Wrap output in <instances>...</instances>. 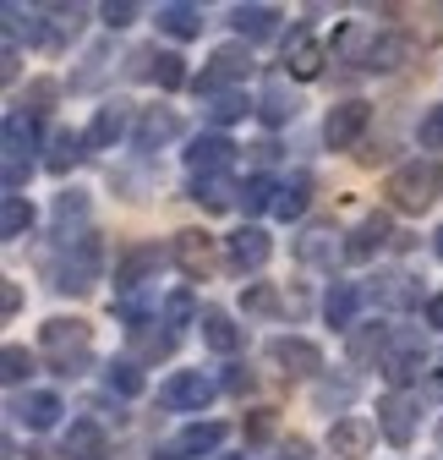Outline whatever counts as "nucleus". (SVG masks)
Listing matches in <instances>:
<instances>
[{
    "label": "nucleus",
    "instance_id": "obj_51",
    "mask_svg": "<svg viewBox=\"0 0 443 460\" xmlns=\"http://www.w3.org/2000/svg\"><path fill=\"white\" fill-rule=\"evenodd\" d=\"M225 389H230V394H252V373H247V367H230V373H225Z\"/></svg>",
    "mask_w": 443,
    "mask_h": 460
},
{
    "label": "nucleus",
    "instance_id": "obj_11",
    "mask_svg": "<svg viewBox=\"0 0 443 460\" xmlns=\"http://www.w3.org/2000/svg\"><path fill=\"white\" fill-rule=\"evenodd\" d=\"M268 362L280 367L285 378H312L323 367V351H317L307 334H274L268 340Z\"/></svg>",
    "mask_w": 443,
    "mask_h": 460
},
{
    "label": "nucleus",
    "instance_id": "obj_1",
    "mask_svg": "<svg viewBox=\"0 0 443 460\" xmlns=\"http://www.w3.org/2000/svg\"><path fill=\"white\" fill-rule=\"evenodd\" d=\"M33 121L22 110L6 115V132H0V187H6V198H22L28 176H33Z\"/></svg>",
    "mask_w": 443,
    "mask_h": 460
},
{
    "label": "nucleus",
    "instance_id": "obj_2",
    "mask_svg": "<svg viewBox=\"0 0 443 460\" xmlns=\"http://www.w3.org/2000/svg\"><path fill=\"white\" fill-rule=\"evenodd\" d=\"M99 263H104L99 236H93V230H77V236L66 242V258H61V269H55L49 285H55L61 296H88L93 279H99Z\"/></svg>",
    "mask_w": 443,
    "mask_h": 460
},
{
    "label": "nucleus",
    "instance_id": "obj_33",
    "mask_svg": "<svg viewBox=\"0 0 443 460\" xmlns=\"http://www.w3.org/2000/svg\"><path fill=\"white\" fill-rule=\"evenodd\" d=\"M109 72H116V49H109V44H93V49L83 55V66L72 72V93H93Z\"/></svg>",
    "mask_w": 443,
    "mask_h": 460
},
{
    "label": "nucleus",
    "instance_id": "obj_5",
    "mask_svg": "<svg viewBox=\"0 0 443 460\" xmlns=\"http://www.w3.org/2000/svg\"><path fill=\"white\" fill-rule=\"evenodd\" d=\"M378 373H383V384H389V389H411L427 373V340L416 329H400L389 340V351L378 357Z\"/></svg>",
    "mask_w": 443,
    "mask_h": 460
},
{
    "label": "nucleus",
    "instance_id": "obj_54",
    "mask_svg": "<svg viewBox=\"0 0 443 460\" xmlns=\"http://www.w3.org/2000/svg\"><path fill=\"white\" fill-rule=\"evenodd\" d=\"M427 323H432V329H443V291H438V296H427Z\"/></svg>",
    "mask_w": 443,
    "mask_h": 460
},
{
    "label": "nucleus",
    "instance_id": "obj_3",
    "mask_svg": "<svg viewBox=\"0 0 443 460\" xmlns=\"http://www.w3.org/2000/svg\"><path fill=\"white\" fill-rule=\"evenodd\" d=\"M252 66H257V61H252V44H241V39H236V44H219V49L208 55V66L192 77V88H197L203 99H213V93H236V83L252 77Z\"/></svg>",
    "mask_w": 443,
    "mask_h": 460
},
{
    "label": "nucleus",
    "instance_id": "obj_47",
    "mask_svg": "<svg viewBox=\"0 0 443 460\" xmlns=\"http://www.w3.org/2000/svg\"><path fill=\"white\" fill-rule=\"evenodd\" d=\"M137 17H143V12L132 6V0H109V6H99V22H104L109 33H121V28H132Z\"/></svg>",
    "mask_w": 443,
    "mask_h": 460
},
{
    "label": "nucleus",
    "instance_id": "obj_26",
    "mask_svg": "<svg viewBox=\"0 0 443 460\" xmlns=\"http://www.w3.org/2000/svg\"><path fill=\"white\" fill-rule=\"evenodd\" d=\"M61 455H66V460H104V455H109V433H104L93 417H77V422L66 428V438H61Z\"/></svg>",
    "mask_w": 443,
    "mask_h": 460
},
{
    "label": "nucleus",
    "instance_id": "obj_41",
    "mask_svg": "<svg viewBox=\"0 0 443 460\" xmlns=\"http://www.w3.org/2000/svg\"><path fill=\"white\" fill-rule=\"evenodd\" d=\"M55 93H61V83H55V77H33L28 93H22V115H28V121H44V115L55 110Z\"/></svg>",
    "mask_w": 443,
    "mask_h": 460
},
{
    "label": "nucleus",
    "instance_id": "obj_46",
    "mask_svg": "<svg viewBox=\"0 0 443 460\" xmlns=\"http://www.w3.org/2000/svg\"><path fill=\"white\" fill-rule=\"evenodd\" d=\"M372 296H383L389 307H411L421 291H416V279H411V274H383V291H372Z\"/></svg>",
    "mask_w": 443,
    "mask_h": 460
},
{
    "label": "nucleus",
    "instance_id": "obj_56",
    "mask_svg": "<svg viewBox=\"0 0 443 460\" xmlns=\"http://www.w3.org/2000/svg\"><path fill=\"white\" fill-rule=\"evenodd\" d=\"M432 252H438V258H443V225H438V230H432Z\"/></svg>",
    "mask_w": 443,
    "mask_h": 460
},
{
    "label": "nucleus",
    "instance_id": "obj_55",
    "mask_svg": "<svg viewBox=\"0 0 443 460\" xmlns=\"http://www.w3.org/2000/svg\"><path fill=\"white\" fill-rule=\"evenodd\" d=\"M28 460H66V455H61V449H49V444H33Z\"/></svg>",
    "mask_w": 443,
    "mask_h": 460
},
{
    "label": "nucleus",
    "instance_id": "obj_36",
    "mask_svg": "<svg viewBox=\"0 0 443 460\" xmlns=\"http://www.w3.org/2000/svg\"><path fill=\"white\" fill-rule=\"evenodd\" d=\"M33 203L28 198H0V236L6 242H22V236H33Z\"/></svg>",
    "mask_w": 443,
    "mask_h": 460
},
{
    "label": "nucleus",
    "instance_id": "obj_52",
    "mask_svg": "<svg viewBox=\"0 0 443 460\" xmlns=\"http://www.w3.org/2000/svg\"><path fill=\"white\" fill-rule=\"evenodd\" d=\"M88 367H93V351H88V357H77V362H55L49 373H61V378H77V373H88Z\"/></svg>",
    "mask_w": 443,
    "mask_h": 460
},
{
    "label": "nucleus",
    "instance_id": "obj_17",
    "mask_svg": "<svg viewBox=\"0 0 443 460\" xmlns=\"http://www.w3.org/2000/svg\"><path fill=\"white\" fill-rule=\"evenodd\" d=\"M378 444V422L367 417H340V422H328V455H340V460H367Z\"/></svg>",
    "mask_w": 443,
    "mask_h": 460
},
{
    "label": "nucleus",
    "instance_id": "obj_29",
    "mask_svg": "<svg viewBox=\"0 0 443 460\" xmlns=\"http://www.w3.org/2000/svg\"><path fill=\"white\" fill-rule=\"evenodd\" d=\"M164 258H170V252H159V247H132V252L116 263V296L126 302V296L137 291V285H143V279H148V274H153Z\"/></svg>",
    "mask_w": 443,
    "mask_h": 460
},
{
    "label": "nucleus",
    "instance_id": "obj_37",
    "mask_svg": "<svg viewBox=\"0 0 443 460\" xmlns=\"http://www.w3.org/2000/svg\"><path fill=\"white\" fill-rule=\"evenodd\" d=\"M143 362H132V357H121V362H109L104 367V389L109 394H121V400H132V394H143Z\"/></svg>",
    "mask_w": 443,
    "mask_h": 460
},
{
    "label": "nucleus",
    "instance_id": "obj_44",
    "mask_svg": "<svg viewBox=\"0 0 443 460\" xmlns=\"http://www.w3.org/2000/svg\"><path fill=\"white\" fill-rule=\"evenodd\" d=\"M241 433H247V449H257V444H268L274 433H280V411H268V406H257V411H247V422H241Z\"/></svg>",
    "mask_w": 443,
    "mask_h": 460
},
{
    "label": "nucleus",
    "instance_id": "obj_32",
    "mask_svg": "<svg viewBox=\"0 0 443 460\" xmlns=\"http://www.w3.org/2000/svg\"><path fill=\"white\" fill-rule=\"evenodd\" d=\"M192 203H203L208 214H219V208L241 203V181H230V176H192Z\"/></svg>",
    "mask_w": 443,
    "mask_h": 460
},
{
    "label": "nucleus",
    "instance_id": "obj_58",
    "mask_svg": "<svg viewBox=\"0 0 443 460\" xmlns=\"http://www.w3.org/2000/svg\"><path fill=\"white\" fill-rule=\"evenodd\" d=\"M219 460H252V455H219Z\"/></svg>",
    "mask_w": 443,
    "mask_h": 460
},
{
    "label": "nucleus",
    "instance_id": "obj_6",
    "mask_svg": "<svg viewBox=\"0 0 443 460\" xmlns=\"http://www.w3.org/2000/svg\"><path fill=\"white\" fill-rule=\"evenodd\" d=\"M213 394H219V384H213L208 373L181 367V373H170V378L159 384V406H164V411H208Z\"/></svg>",
    "mask_w": 443,
    "mask_h": 460
},
{
    "label": "nucleus",
    "instance_id": "obj_43",
    "mask_svg": "<svg viewBox=\"0 0 443 460\" xmlns=\"http://www.w3.org/2000/svg\"><path fill=\"white\" fill-rule=\"evenodd\" d=\"M203 313H197V302H192V291H170L164 296V307H159V323L164 329H187V323H197Z\"/></svg>",
    "mask_w": 443,
    "mask_h": 460
},
{
    "label": "nucleus",
    "instance_id": "obj_49",
    "mask_svg": "<svg viewBox=\"0 0 443 460\" xmlns=\"http://www.w3.org/2000/svg\"><path fill=\"white\" fill-rule=\"evenodd\" d=\"M17 72H22V44H6V61H0V77H6V83H17Z\"/></svg>",
    "mask_w": 443,
    "mask_h": 460
},
{
    "label": "nucleus",
    "instance_id": "obj_30",
    "mask_svg": "<svg viewBox=\"0 0 443 460\" xmlns=\"http://www.w3.org/2000/svg\"><path fill=\"white\" fill-rule=\"evenodd\" d=\"M164 357H176V329H159V318L137 323L132 329V362H164Z\"/></svg>",
    "mask_w": 443,
    "mask_h": 460
},
{
    "label": "nucleus",
    "instance_id": "obj_8",
    "mask_svg": "<svg viewBox=\"0 0 443 460\" xmlns=\"http://www.w3.org/2000/svg\"><path fill=\"white\" fill-rule=\"evenodd\" d=\"M416 428H421V406H416L411 389H389V394L378 400V433L389 438L395 449H405L416 438Z\"/></svg>",
    "mask_w": 443,
    "mask_h": 460
},
{
    "label": "nucleus",
    "instance_id": "obj_7",
    "mask_svg": "<svg viewBox=\"0 0 443 460\" xmlns=\"http://www.w3.org/2000/svg\"><path fill=\"white\" fill-rule=\"evenodd\" d=\"M340 236H345V230L334 219H312V225H301V236L291 242V252L307 269H334V258H345V242Z\"/></svg>",
    "mask_w": 443,
    "mask_h": 460
},
{
    "label": "nucleus",
    "instance_id": "obj_22",
    "mask_svg": "<svg viewBox=\"0 0 443 460\" xmlns=\"http://www.w3.org/2000/svg\"><path fill=\"white\" fill-rule=\"evenodd\" d=\"M268 252H274V242L263 236L257 225H241L236 236H225V258H230L236 274H257V269L268 263Z\"/></svg>",
    "mask_w": 443,
    "mask_h": 460
},
{
    "label": "nucleus",
    "instance_id": "obj_20",
    "mask_svg": "<svg viewBox=\"0 0 443 460\" xmlns=\"http://www.w3.org/2000/svg\"><path fill=\"white\" fill-rule=\"evenodd\" d=\"M126 132H132V110H126L121 99H109V104H99V115L88 121L83 143H88V154H104V148H116Z\"/></svg>",
    "mask_w": 443,
    "mask_h": 460
},
{
    "label": "nucleus",
    "instance_id": "obj_57",
    "mask_svg": "<svg viewBox=\"0 0 443 460\" xmlns=\"http://www.w3.org/2000/svg\"><path fill=\"white\" fill-rule=\"evenodd\" d=\"M153 460H181V455H170V449H153Z\"/></svg>",
    "mask_w": 443,
    "mask_h": 460
},
{
    "label": "nucleus",
    "instance_id": "obj_24",
    "mask_svg": "<svg viewBox=\"0 0 443 460\" xmlns=\"http://www.w3.org/2000/svg\"><path fill=\"white\" fill-rule=\"evenodd\" d=\"M395 242V225H389V214H367L351 236H345V258L351 263H367V258H378L383 247Z\"/></svg>",
    "mask_w": 443,
    "mask_h": 460
},
{
    "label": "nucleus",
    "instance_id": "obj_16",
    "mask_svg": "<svg viewBox=\"0 0 443 460\" xmlns=\"http://www.w3.org/2000/svg\"><path fill=\"white\" fill-rule=\"evenodd\" d=\"M236 164V143L225 132H197L192 148H187V170L192 176H230Z\"/></svg>",
    "mask_w": 443,
    "mask_h": 460
},
{
    "label": "nucleus",
    "instance_id": "obj_21",
    "mask_svg": "<svg viewBox=\"0 0 443 460\" xmlns=\"http://www.w3.org/2000/svg\"><path fill=\"white\" fill-rule=\"evenodd\" d=\"M61 394L55 389H28V394H17V406H12V417L28 428V433H49L55 422H61Z\"/></svg>",
    "mask_w": 443,
    "mask_h": 460
},
{
    "label": "nucleus",
    "instance_id": "obj_25",
    "mask_svg": "<svg viewBox=\"0 0 443 460\" xmlns=\"http://www.w3.org/2000/svg\"><path fill=\"white\" fill-rule=\"evenodd\" d=\"M153 22H159V33H170L176 44H187V39H197L203 33V6H197V0H164V6L153 12Z\"/></svg>",
    "mask_w": 443,
    "mask_h": 460
},
{
    "label": "nucleus",
    "instance_id": "obj_18",
    "mask_svg": "<svg viewBox=\"0 0 443 460\" xmlns=\"http://www.w3.org/2000/svg\"><path fill=\"white\" fill-rule=\"evenodd\" d=\"M225 438H230V428H225V422L197 417V422H187L170 444H164V449L181 455V460H203V455H219V444H225Z\"/></svg>",
    "mask_w": 443,
    "mask_h": 460
},
{
    "label": "nucleus",
    "instance_id": "obj_38",
    "mask_svg": "<svg viewBox=\"0 0 443 460\" xmlns=\"http://www.w3.org/2000/svg\"><path fill=\"white\" fill-rule=\"evenodd\" d=\"M280 307H285V302H280V291H274L268 279H252L247 291H241V313H247V318H280Z\"/></svg>",
    "mask_w": 443,
    "mask_h": 460
},
{
    "label": "nucleus",
    "instance_id": "obj_27",
    "mask_svg": "<svg viewBox=\"0 0 443 460\" xmlns=\"http://www.w3.org/2000/svg\"><path fill=\"white\" fill-rule=\"evenodd\" d=\"M197 329H203V345H208V351H219V357H236V351H241V323H236L225 307H203Z\"/></svg>",
    "mask_w": 443,
    "mask_h": 460
},
{
    "label": "nucleus",
    "instance_id": "obj_15",
    "mask_svg": "<svg viewBox=\"0 0 443 460\" xmlns=\"http://www.w3.org/2000/svg\"><path fill=\"white\" fill-rule=\"evenodd\" d=\"M367 127H372V104H367V99H345V104L328 110V121H323V143H328V148H356Z\"/></svg>",
    "mask_w": 443,
    "mask_h": 460
},
{
    "label": "nucleus",
    "instance_id": "obj_19",
    "mask_svg": "<svg viewBox=\"0 0 443 460\" xmlns=\"http://www.w3.org/2000/svg\"><path fill=\"white\" fill-rule=\"evenodd\" d=\"M257 115H263L268 127H291L296 115H301V93L291 88L285 72H274V77L263 83V93H257Z\"/></svg>",
    "mask_w": 443,
    "mask_h": 460
},
{
    "label": "nucleus",
    "instance_id": "obj_9",
    "mask_svg": "<svg viewBox=\"0 0 443 460\" xmlns=\"http://www.w3.org/2000/svg\"><path fill=\"white\" fill-rule=\"evenodd\" d=\"M88 340H93V329H88L83 318H44V323H39V345H44L49 367H55V362L88 357Z\"/></svg>",
    "mask_w": 443,
    "mask_h": 460
},
{
    "label": "nucleus",
    "instance_id": "obj_31",
    "mask_svg": "<svg viewBox=\"0 0 443 460\" xmlns=\"http://www.w3.org/2000/svg\"><path fill=\"white\" fill-rule=\"evenodd\" d=\"M280 6H236L230 12V28H236V39L241 44H252V39H268V33H280Z\"/></svg>",
    "mask_w": 443,
    "mask_h": 460
},
{
    "label": "nucleus",
    "instance_id": "obj_53",
    "mask_svg": "<svg viewBox=\"0 0 443 460\" xmlns=\"http://www.w3.org/2000/svg\"><path fill=\"white\" fill-rule=\"evenodd\" d=\"M280 460H312V444H307V438H285Z\"/></svg>",
    "mask_w": 443,
    "mask_h": 460
},
{
    "label": "nucleus",
    "instance_id": "obj_35",
    "mask_svg": "<svg viewBox=\"0 0 443 460\" xmlns=\"http://www.w3.org/2000/svg\"><path fill=\"white\" fill-rule=\"evenodd\" d=\"M83 154H88L83 132H55V137H49V154H44V170H49V176H66Z\"/></svg>",
    "mask_w": 443,
    "mask_h": 460
},
{
    "label": "nucleus",
    "instance_id": "obj_48",
    "mask_svg": "<svg viewBox=\"0 0 443 460\" xmlns=\"http://www.w3.org/2000/svg\"><path fill=\"white\" fill-rule=\"evenodd\" d=\"M416 143H421V148H432V154H443V104H432V110L421 115Z\"/></svg>",
    "mask_w": 443,
    "mask_h": 460
},
{
    "label": "nucleus",
    "instance_id": "obj_40",
    "mask_svg": "<svg viewBox=\"0 0 443 460\" xmlns=\"http://www.w3.org/2000/svg\"><path fill=\"white\" fill-rule=\"evenodd\" d=\"M252 110H257V104H252L241 88H236V93H213V104H208V121H213V127H236L241 115H252Z\"/></svg>",
    "mask_w": 443,
    "mask_h": 460
},
{
    "label": "nucleus",
    "instance_id": "obj_12",
    "mask_svg": "<svg viewBox=\"0 0 443 460\" xmlns=\"http://www.w3.org/2000/svg\"><path fill=\"white\" fill-rule=\"evenodd\" d=\"M323 66H328V44L312 28H291V39H285V77L312 83V77H323Z\"/></svg>",
    "mask_w": 443,
    "mask_h": 460
},
{
    "label": "nucleus",
    "instance_id": "obj_13",
    "mask_svg": "<svg viewBox=\"0 0 443 460\" xmlns=\"http://www.w3.org/2000/svg\"><path fill=\"white\" fill-rule=\"evenodd\" d=\"M126 72H132V77H148V83H159L164 93L187 83V61H181L176 49H159V44H143V49H132V66H126Z\"/></svg>",
    "mask_w": 443,
    "mask_h": 460
},
{
    "label": "nucleus",
    "instance_id": "obj_14",
    "mask_svg": "<svg viewBox=\"0 0 443 460\" xmlns=\"http://www.w3.org/2000/svg\"><path fill=\"white\" fill-rule=\"evenodd\" d=\"M181 137V115L170 104H148L137 115V127H132V148L137 154H159V148H170Z\"/></svg>",
    "mask_w": 443,
    "mask_h": 460
},
{
    "label": "nucleus",
    "instance_id": "obj_50",
    "mask_svg": "<svg viewBox=\"0 0 443 460\" xmlns=\"http://www.w3.org/2000/svg\"><path fill=\"white\" fill-rule=\"evenodd\" d=\"M0 313H6V318H17V313H22V291H17V279H6V291H0Z\"/></svg>",
    "mask_w": 443,
    "mask_h": 460
},
{
    "label": "nucleus",
    "instance_id": "obj_34",
    "mask_svg": "<svg viewBox=\"0 0 443 460\" xmlns=\"http://www.w3.org/2000/svg\"><path fill=\"white\" fill-rule=\"evenodd\" d=\"M312 203V176L307 170H296L291 181H280V198H274V219H301Z\"/></svg>",
    "mask_w": 443,
    "mask_h": 460
},
{
    "label": "nucleus",
    "instance_id": "obj_23",
    "mask_svg": "<svg viewBox=\"0 0 443 460\" xmlns=\"http://www.w3.org/2000/svg\"><path fill=\"white\" fill-rule=\"evenodd\" d=\"M83 22H88V12H83V6H44V33H39V49H44V55H61V49L83 33Z\"/></svg>",
    "mask_w": 443,
    "mask_h": 460
},
{
    "label": "nucleus",
    "instance_id": "obj_42",
    "mask_svg": "<svg viewBox=\"0 0 443 460\" xmlns=\"http://www.w3.org/2000/svg\"><path fill=\"white\" fill-rule=\"evenodd\" d=\"M33 357H28V345H6V351H0V378H6V389H22L28 378H33Z\"/></svg>",
    "mask_w": 443,
    "mask_h": 460
},
{
    "label": "nucleus",
    "instance_id": "obj_10",
    "mask_svg": "<svg viewBox=\"0 0 443 460\" xmlns=\"http://www.w3.org/2000/svg\"><path fill=\"white\" fill-rule=\"evenodd\" d=\"M170 263L187 279H208L213 263H219V242L208 236V230H176V236H170Z\"/></svg>",
    "mask_w": 443,
    "mask_h": 460
},
{
    "label": "nucleus",
    "instance_id": "obj_45",
    "mask_svg": "<svg viewBox=\"0 0 443 460\" xmlns=\"http://www.w3.org/2000/svg\"><path fill=\"white\" fill-rule=\"evenodd\" d=\"M88 214V192H61V198H55V225H61V236L72 242V219H83Z\"/></svg>",
    "mask_w": 443,
    "mask_h": 460
},
{
    "label": "nucleus",
    "instance_id": "obj_4",
    "mask_svg": "<svg viewBox=\"0 0 443 460\" xmlns=\"http://www.w3.org/2000/svg\"><path fill=\"white\" fill-rule=\"evenodd\" d=\"M383 192H389V208H400V214H427L432 198H438V170L421 164V159H405V164L389 170Z\"/></svg>",
    "mask_w": 443,
    "mask_h": 460
},
{
    "label": "nucleus",
    "instance_id": "obj_39",
    "mask_svg": "<svg viewBox=\"0 0 443 460\" xmlns=\"http://www.w3.org/2000/svg\"><path fill=\"white\" fill-rule=\"evenodd\" d=\"M274 198H280V181H274V176H247L236 208H247V214H274Z\"/></svg>",
    "mask_w": 443,
    "mask_h": 460
},
{
    "label": "nucleus",
    "instance_id": "obj_28",
    "mask_svg": "<svg viewBox=\"0 0 443 460\" xmlns=\"http://www.w3.org/2000/svg\"><path fill=\"white\" fill-rule=\"evenodd\" d=\"M361 285L356 279H334V291L323 296V323L328 329H356V313H361Z\"/></svg>",
    "mask_w": 443,
    "mask_h": 460
}]
</instances>
